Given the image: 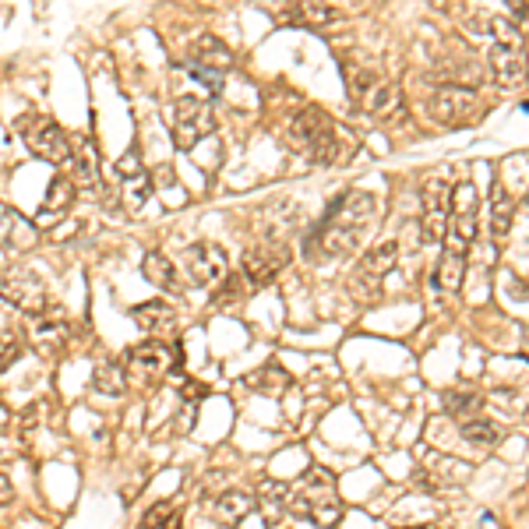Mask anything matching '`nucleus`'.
Segmentation results:
<instances>
[{"label": "nucleus", "mask_w": 529, "mask_h": 529, "mask_svg": "<svg viewBox=\"0 0 529 529\" xmlns=\"http://www.w3.org/2000/svg\"><path fill=\"white\" fill-rule=\"evenodd\" d=\"M378 198L371 191H346L336 202L328 205L321 223L307 237V258L314 261H332V258H350L360 251L367 240L371 226L378 223Z\"/></svg>", "instance_id": "1"}, {"label": "nucleus", "mask_w": 529, "mask_h": 529, "mask_svg": "<svg viewBox=\"0 0 529 529\" xmlns=\"http://www.w3.org/2000/svg\"><path fill=\"white\" fill-rule=\"evenodd\" d=\"M286 501H290L293 515L311 519L321 529H332L339 522V515H343V498H339L336 477L328 470H321V466H311L307 473H300L293 480Z\"/></svg>", "instance_id": "2"}, {"label": "nucleus", "mask_w": 529, "mask_h": 529, "mask_svg": "<svg viewBox=\"0 0 529 529\" xmlns=\"http://www.w3.org/2000/svg\"><path fill=\"white\" fill-rule=\"evenodd\" d=\"M494 29H498V43L491 46V53H487V68H491V78L501 85V89L515 92V89H526L529 85V60H526V50H522V36L515 25L508 22H494Z\"/></svg>", "instance_id": "3"}, {"label": "nucleus", "mask_w": 529, "mask_h": 529, "mask_svg": "<svg viewBox=\"0 0 529 529\" xmlns=\"http://www.w3.org/2000/svg\"><path fill=\"white\" fill-rule=\"evenodd\" d=\"M216 124L219 120L209 99L180 96V99H173V106L166 110V127H170V138L180 152H191L202 138H209L212 131H216Z\"/></svg>", "instance_id": "4"}, {"label": "nucleus", "mask_w": 529, "mask_h": 529, "mask_svg": "<svg viewBox=\"0 0 529 529\" xmlns=\"http://www.w3.org/2000/svg\"><path fill=\"white\" fill-rule=\"evenodd\" d=\"M18 135H22L25 149L36 159H43V163H53V166L71 163V135L57 124V120L32 113V117L18 120Z\"/></svg>", "instance_id": "5"}, {"label": "nucleus", "mask_w": 529, "mask_h": 529, "mask_svg": "<svg viewBox=\"0 0 529 529\" xmlns=\"http://www.w3.org/2000/svg\"><path fill=\"white\" fill-rule=\"evenodd\" d=\"M477 209L480 194L473 187V180H459L452 187V205H448V230H445V251L466 254L477 240Z\"/></svg>", "instance_id": "6"}, {"label": "nucleus", "mask_w": 529, "mask_h": 529, "mask_svg": "<svg viewBox=\"0 0 529 529\" xmlns=\"http://www.w3.org/2000/svg\"><path fill=\"white\" fill-rule=\"evenodd\" d=\"M180 343H142L135 350H127L124 357V374H127V385H152L159 381L163 374L180 371Z\"/></svg>", "instance_id": "7"}, {"label": "nucleus", "mask_w": 529, "mask_h": 529, "mask_svg": "<svg viewBox=\"0 0 529 529\" xmlns=\"http://www.w3.org/2000/svg\"><path fill=\"white\" fill-rule=\"evenodd\" d=\"M184 68L191 71L194 82H202L205 89L212 92V96H219V85H223V75L233 68V53L230 46L223 43V39L216 36H202L198 43L191 46V53H187Z\"/></svg>", "instance_id": "8"}, {"label": "nucleus", "mask_w": 529, "mask_h": 529, "mask_svg": "<svg viewBox=\"0 0 529 529\" xmlns=\"http://www.w3.org/2000/svg\"><path fill=\"white\" fill-rule=\"evenodd\" d=\"M484 113V99L470 85H441L431 96V117L445 127H470Z\"/></svg>", "instance_id": "9"}, {"label": "nucleus", "mask_w": 529, "mask_h": 529, "mask_svg": "<svg viewBox=\"0 0 529 529\" xmlns=\"http://www.w3.org/2000/svg\"><path fill=\"white\" fill-rule=\"evenodd\" d=\"M399 265V244L395 240H385L374 251H367V258L360 261V269L353 272L350 279V293L360 300V304H378L381 300V279Z\"/></svg>", "instance_id": "10"}, {"label": "nucleus", "mask_w": 529, "mask_h": 529, "mask_svg": "<svg viewBox=\"0 0 529 529\" xmlns=\"http://www.w3.org/2000/svg\"><path fill=\"white\" fill-rule=\"evenodd\" d=\"M286 261H290V247L283 240H254L240 258V276H244L247 286L261 290V286L276 283V276L286 269Z\"/></svg>", "instance_id": "11"}, {"label": "nucleus", "mask_w": 529, "mask_h": 529, "mask_svg": "<svg viewBox=\"0 0 529 529\" xmlns=\"http://www.w3.org/2000/svg\"><path fill=\"white\" fill-rule=\"evenodd\" d=\"M0 300L8 307H15V311L29 314V318H36V314H43L50 307L43 279L29 269H18V265L0 272Z\"/></svg>", "instance_id": "12"}, {"label": "nucleus", "mask_w": 529, "mask_h": 529, "mask_svg": "<svg viewBox=\"0 0 529 529\" xmlns=\"http://www.w3.org/2000/svg\"><path fill=\"white\" fill-rule=\"evenodd\" d=\"M448 205H452V187L448 180L431 177L420 191V244H438L448 230Z\"/></svg>", "instance_id": "13"}, {"label": "nucleus", "mask_w": 529, "mask_h": 529, "mask_svg": "<svg viewBox=\"0 0 529 529\" xmlns=\"http://www.w3.org/2000/svg\"><path fill=\"white\" fill-rule=\"evenodd\" d=\"M184 272L194 286H209V290H216V286L230 276V254H226L219 244L202 240V244H194L184 251Z\"/></svg>", "instance_id": "14"}, {"label": "nucleus", "mask_w": 529, "mask_h": 529, "mask_svg": "<svg viewBox=\"0 0 529 529\" xmlns=\"http://www.w3.org/2000/svg\"><path fill=\"white\" fill-rule=\"evenodd\" d=\"M328 127H332V120H328V113L321 110V106H304V110L293 113L290 124H286V145H290L293 152H304L307 156L311 145L325 135Z\"/></svg>", "instance_id": "15"}, {"label": "nucleus", "mask_w": 529, "mask_h": 529, "mask_svg": "<svg viewBox=\"0 0 529 529\" xmlns=\"http://www.w3.org/2000/svg\"><path fill=\"white\" fill-rule=\"evenodd\" d=\"M29 343L36 346V350H43V353H60L64 346L71 343L68 318H64L60 311H53V307H46L43 314L29 318Z\"/></svg>", "instance_id": "16"}, {"label": "nucleus", "mask_w": 529, "mask_h": 529, "mask_svg": "<svg viewBox=\"0 0 529 529\" xmlns=\"http://www.w3.org/2000/svg\"><path fill=\"white\" fill-rule=\"evenodd\" d=\"M353 152H357V138L346 131V127H328L325 135L318 138V142L311 145V163H318V166H343V163H350L353 159Z\"/></svg>", "instance_id": "17"}, {"label": "nucleus", "mask_w": 529, "mask_h": 529, "mask_svg": "<svg viewBox=\"0 0 529 529\" xmlns=\"http://www.w3.org/2000/svg\"><path fill=\"white\" fill-rule=\"evenodd\" d=\"M131 318H135V325L142 332H149L156 339H170L177 332V311L170 304H163V300H145V304H138L131 311Z\"/></svg>", "instance_id": "18"}, {"label": "nucleus", "mask_w": 529, "mask_h": 529, "mask_svg": "<svg viewBox=\"0 0 529 529\" xmlns=\"http://www.w3.org/2000/svg\"><path fill=\"white\" fill-rule=\"evenodd\" d=\"M75 198H78V187H75V180L71 177H53L50 180V187H46V202H43V209H39V226H46V223H60V219L68 216L71 212V205H75Z\"/></svg>", "instance_id": "19"}, {"label": "nucleus", "mask_w": 529, "mask_h": 529, "mask_svg": "<svg viewBox=\"0 0 529 529\" xmlns=\"http://www.w3.org/2000/svg\"><path fill=\"white\" fill-rule=\"evenodd\" d=\"M36 244V223L18 216L11 205L0 202V247L4 251H29Z\"/></svg>", "instance_id": "20"}, {"label": "nucleus", "mask_w": 529, "mask_h": 529, "mask_svg": "<svg viewBox=\"0 0 529 529\" xmlns=\"http://www.w3.org/2000/svg\"><path fill=\"white\" fill-rule=\"evenodd\" d=\"M71 173H75V184L96 187L99 184V149L92 138L75 135L71 138Z\"/></svg>", "instance_id": "21"}, {"label": "nucleus", "mask_w": 529, "mask_h": 529, "mask_svg": "<svg viewBox=\"0 0 529 529\" xmlns=\"http://www.w3.org/2000/svg\"><path fill=\"white\" fill-rule=\"evenodd\" d=\"M512 216H515V198L508 194V187L501 184V180H494V187H491V237L498 247L508 240Z\"/></svg>", "instance_id": "22"}, {"label": "nucleus", "mask_w": 529, "mask_h": 529, "mask_svg": "<svg viewBox=\"0 0 529 529\" xmlns=\"http://www.w3.org/2000/svg\"><path fill=\"white\" fill-rule=\"evenodd\" d=\"M339 11L328 4H290L286 11H279L283 25H304V29H321V25L336 22Z\"/></svg>", "instance_id": "23"}, {"label": "nucleus", "mask_w": 529, "mask_h": 529, "mask_svg": "<svg viewBox=\"0 0 529 529\" xmlns=\"http://www.w3.org/2000/svg\"><path fill=\"white\" fill-rule=\"evenodd\" d=\"M360 106H364L367 113H374L378 120H392L395 113L403 110V92H399V85H392V82L381 78V82L371 89V96H367Z\"/></svg>", "instance_id": "24"}, {"label": "nucleus", "mask_w": 529, "mask_h": 529, "mask_svg": "<svg viewBox=\"0 0 529 529\" xmlns=\"http://www.w3.org/2000/svg\"><path fill=\"white\" fill-rule=\"evenodd\" d=\"M142 276L149 279L152 286H159V290L180 293V272H177V265H173V261L166 258V254H159V251L145 254V261H142Z\"/></svg>", "instance_id": "25"}, {"label": "nucleus", "mask_w": 529, "mask_h": 529, "mask_svg": "<svg viewBox=\"0 0 529 529\" xmlns=\"http://www.w3.org/2000/svg\"><path fill=\"white\" fill-rule=\"evenodd\" d=\"M462 279H466V254L445 251L438 258V269H434V286L441 293H459Z\"/></svg>", "instance_id": "26"}, {"label": "nucleus", "mask_w": 529, "mask_h": 529, "mask_svg": "<svg viewBox=\"0 0 529 529\" xmlns=\"http://www.w3.org/2000/svg\"><path fill=\"white\" fill-rule=\"evenodd\" d=\"M258 508V498L247 491H226L223 498L216 501V519L226 522V526H237V522H244L247 515Z\"/></svg>", "instance_id": "27"}, {"label": "nucleus", "mask_w": 529, "mask_h": 529, "mask_svg": "<svg viewBox=\"0 0 529 529\" xmlns=\"http://www.w3.org/2000/svg\"><path fill=\"white\" fill-rule=\"evenodd\" d=\"M462 431V438L470 441L473 448H494L501 438H505V427L498 424V420H491V417H473V420H466V424L459 427Z\"/></svg>", "instance_id": "28"}, {"label": "nucleus", "mask_w": 529, "mask_h": 529, "mask_svg": "<svg viewBox=\"0 0 529 529\" xmlns=\"http://www.w3.org/2000/svg\"><path fill=\"white\" fill-rule=\"evenodd\" d=\"M247 385H251L254 392L269 395V399H279V395H283L286 388L293 385V378H290V371H286L283 364H265L258 374H251V378H247Z\"/></svg>", "instance_id": "29"}, {"label": "nucleus", "mask_w": 529, "mask_h": 529, "mask_svg": "<svg viewBox=\"0 0 529 529\" xmlns=\"http://www.w3.org/2000/svg\"><path fill=\"white\" fill-rule=\"evenodd\" d=\"M343 78H346V89H350V99L353 103H364L367 96H371V89L381 82L378 75H374L367 64H357V60H343Z\"/></svg>", "instance_id": "30"}, {"label": "nucleus", "mask_w": 529, "mask_h": 529, "mask_svg": "<svg viewBox=\"0 0 529 529\" xmlns=\"http://www.w3.org/2000/svg\"><path fill=\"white\" fill-rule=\"evenodd\" d=\"M445 410L452 413L459 424H466V420H473V417L484 413V399H480L477 392H452L445 399Z\"/></svg>", "instance_id": "31"}, {"label": "nucleus", "mask_w": 529, "mask_h": 529, "mask_svg": "<svg viewBox=\"0 0 529 529\" xmlns=\"http://www.w3.org/2000/svg\"><path fill=\"white\" fill-rule=\"evenodd\" d=\"M92 385L99 388L103 395H124L127 392V374L120 364H103L92 378Z\"/></svg>", "instance_id": "32"}, {"label": "nucleus", "mask_w": 529, "mask_h": 529, "mask_svg": "<svg viewBox=\"0 0 529 529\" xmlns=\"http://www.w3.org/2000/svg\"><path fill=\"white\" fill-rule=\"evenodd\" d=\"M152 180H149V173H142V177H135V180H124V202L131 205V212H138V209H145V202L152 198Z\"/></svg>", "instance_id": "33"}, {"label": "nucleus", "mask_w": 529, "mask_h": 529, "mask_svg": "<svg viewBox=\"0 0 529 529\" xmlns=\"http://www.w3.org/2000/svg\"><path fill=\"white\" fill-rule=\"evenodd\" d=\"M177 529L180 526V512L170 505V501H159V505L149 508V515L142 519V529Z\"/></svg>", "instance_id": "34"}, {"label": "nucleus", "mask_w": 529, "mask_h": 529, "mask_svg": "<svg viewBox=\"0 0 529 529\" xmlns=\"http://www.w3.org/2000/svg\"><path fill=\"white\" fill-rule=\"evenodd\" d=\"M142 173H145V166H142V152L138 149L124 152V156L117 159V177L120 180H135V177H142Z\"/></svg>", "instance_id": "35"}, {"label": "nucleus", "mask_w": 529, "mask_h": 529, "mask_svg": "<svg viewBox=\"0 0 529 529\" xmlns=\"http://www.w3.org/2000/svg\"><path fill=\"white\" fill-rule=\"evenodd\" d=\"M18 357H22V343L4 332V336H0V374L11 371V367L18 364Z\"/></svg>", "instance_id": "36"}, {"label": "nucleus", "mask_w": 529, "mask_h": 529, "mask_svg": "<svg viewBox=\"0 0 529 529\" xmlns=\"http://www.w3.org/2000/svg\"><path fill=\"white\" fill-rule=\"evenodd\" d=\"M152 180V191H170V187H177V173H173L170 163L156 166V173H149Z\"/></svg>", "instance_id": "37"}, {"label": "nucleus", "mask_w": 529, "mask_h": 529, "mask_svg": "<svg viewBox=\"0 0 529 529\" xmlns=\"http://www.w3.org/2000/svg\"><path fill=\"white\" fill-rule=\"evenodd\" d=\"M11 501H15V484L8 473H0V505H11Z\"/></svg>", "instance_id": "38"}, {"label": "nucleus", "mask_w": 529, "mask_h": 529, "mask_svg": "<svg viewBox=\"0 0 529 529\" xmlns=\"http://www.w3.org/2000/svg\"><path fill=\"white\" fill-rule=\"evenodd\" d=\"M413 529H452L448 522H431V526H413Z\"/></svg>", "instance_id": "39"}, {"label": "nucleus", "mask_w": 529, "mask_h": 529, "mask_svg": "<svg viewBox=\"0 0 529 529\" xmlns=\"http://www.w3.org/2000/svg\"><path fill=\"white\" fill-rule=\"evenodd\" d=\"M526 202H529V198H526Z\"/></svg>", "instance_id": "40"}]
</instances>
